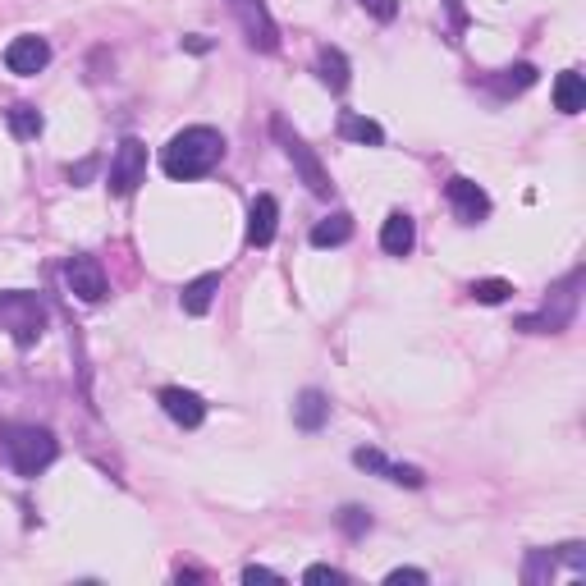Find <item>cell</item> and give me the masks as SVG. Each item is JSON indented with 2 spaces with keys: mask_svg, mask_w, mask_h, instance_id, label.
I'll return each instance as SVG.
<instances>
[{
  "mask_svg": "<svg viewBox=\"0 0 586 586\" xmlns=\"http://www.w3.org/2000/svg\"><path fill=\"white\" fill-rule=\"evenodd\" d=\"M225 5H229V14H234L243 42H248L252 51H261V55L280 51V28H275L266 0H225Z\"/></svg>",
  "mask_w": 586,
  "mask_h": 586,
  "instance_id": "cell-6",
  "label": "cell"
},
{
  "mask_svg": "<svg viewBox=\"0 0 586 586\" xmlns=\"http://www.w3.org/2000/svg\"><path fill=\"white\" fill-rule=\"evenodd\" d=\"M0 330H10L19 348H33L46 330V303L28 289H5L0 293Z\"/></svg>",
  "mask_w": 586,
  "mask_h": 586,
  "instance_id": "cell-3",
  "label": "cell"
},
{
  "mask_svg": "<svg viewBox=\"0 0 586 586\" xmlns=\"http://www.w3.org/2000/svg\"><path fill=\"white\" fill-rule=\"evenodd\" d=\"M275 229H280V202H275L271 193H261L248 211V243L252 248H271Z\"/></svg>",
  "mask_w": 586,
  "mask_h": 586,
  "instance_id": "cell-13",
  "label": "cell"
},
{
  "mask_svg": "<svg viewBox=\"0 0 586 586\" xmlns=\"http://www.w3.org/2000/svg\"><path fill=\"white\" fill-rule=\"evenodd\" d=\"M243 582H280V573H271V568H261V564H248L243 568Z\"/></svg>",
  "mask_w": 586,
  "mask_h": 586,
  "instance_id": "cell-30",
  "label": "cell"
},
{
  "mask_svg": "<svg viewBox=\"0 0 586 586\" xmlns=\"http://www.w3.org/2000/svg\"><path fill=\"white\" fill-rule=\"evenodd\" d=\"M216 289H220V275H197L193 284H184V293H179V303H184L188 316H207L211 303H216Z\"/></svg>",
  "mask_w": 586,
  "mask_h": 586,
  "instance_id": "cell-17",
  "label": "cell"
},
{
  "mask_svg": "<svg viewBox=\"0 0 586 586\" xmlns=\"http://www.w3.org/2000/svg\"><path fill=\"white\" fill-rule=\"evenodd\" d=\"M348 239H353V216L348 211H335V216H326L312 229V248H339Z\"/></svg>",
  "mask_w": 586,
  "mask_h": 586,
  "instance_id": "cell-20",
  "label": "cell"
},
{
  "mask_svg": "<svg viewBox=\"0 0 586 586\" xmlns=\"http://www.w3.org/2000/svg\"><path fill=\"white\" fill-rule=\"evenodd\" d=\"M358 5L371 14V19H380V23H394V19H399V0H358Z\"/></svg>",
  "mask_w": 586,
  "mask_h": 586,
  "instance_id": "cell-26",
  "label": "cell"
},
{
  "mask_svg": "<svg viewBox=\"0 0 586 586\" xmlns=\"http://www.w3.org/2000/svg\"><path fill=\"white\" fill-rule=\"evenodd\" d=\"M316 78H321L330 92H344L348 87V60L339 46H321V51H316Z\"/></svg>",
  "mask_w": 586,
  "mask_h": 586,
  "instance_id": "cell-18",
  "label": "cell"
},
{
  "mask_svg": "<svg viewBox=\"0 0 586 586\" xmlns=\"http://www.w3.org/2000/svg\"><path fill=\"white\" fill-rule=\"evenodd\" d=\"M65 284L83 298V303H101V298H106V271H101V261L87 257V252L65 261Z\"/></svg>",
  "mask_w": 586,
  "mask_h": 586,
  "instance_id": "cell-10",
  "label": "cell"
},
{
  "mask_svg": "<svg viewBox=\"0 0 586 586\" xmlns=\"http://www.w3.org/2000/svg\"><path fill=\"white\" fill-rule=\"evenodd\" d=\"M532 83H536V65H513V69H504L490 87H495L500 97H513V92H527Z\"/></svg>",
  "mask_w": 586,
  "mask_h": 586,
  "instance_id": "cell-22",
  "label": "cell"
},
{
  "mask_svg": "<svg viewBox=\"0 0 586 586\" xmlns=\"http://www.w3.org/2000/svg\"><path fill=\"white\" fill-rule=\"evenodd\" d=\"M339 527H344V536L362 541V536L371 532V513H367V509H358V504H348V509H339Z\"/></svg>",
  "mask_w": 586,
  "mask_h": 586,
  "instance_id": "cell-24",
  "label": "cell"
},
{
  "mask_svg": "<svg viewBox=\"0 0 586 586\" xmlns=\"http://www.w3.org/2000/svg\"><path fill=\"white\" fill-rule=\"evenodd\" d=\"M142 179H147V147H142V138H124L120 147H115L106 188L115 197H129V193H138Z\"/></svg>",
  "mask_w": 586,
  "mask_h": 586,
  "instance_id": "cell-7",
  "label": "cell"
},
{
  "mask_svg": "<svg viewBox=\"0 0 586 586\" xmlns=\"http://www.w3.org/2000/svg\"><path fill=\"white\" fill-rule=\"evenodd\" d=\"M472 298L486 303V307H500V303H509L513 298V284L509 280H477L472 284Z\"/></svg>",
  "mask_w": 586,
  "mask_h": 586,
  "instance_id": "cell-23",
  "label": "cell"
},
{
  "mask_svg": "<svg viewBox=\"0 0 586 586\" xmlns=\"http://www.w3.org/2000/svg\"><path fill=\"white\" fill-rule=\"evenodd\" d=\"M559 559H564L573 573H586V550H582L577 541H573V545H559Z\"/></svg>",
  "mask_w": 586,
  "mask_h": 586,
  "instance_id": "cell-28",
  "label": "cell"
},
{
  "mask_svg": "<svg viewBox=\"0 0 586 586\" xmlns=\"http://www.w3.org/2000/svg\"><path fill=\"white\" fill-rule=\"evenodd\" d=\"M545 577H554V554L550 550H532V559H527V568H522V582H545Z\"/></svg>",
  "mask_w": 586,
  "mask_h": 586,
  "instance_id": "cell-25",
  "label": "cell"
},
{
  "mask_svg": "<svg viewBox=\"0 0 586 586\" xmlns=\"http://www.w3.org/2000/svg\"><path fill=\"white\" fill-rule=\"evenodd\" d=\"M303 582H330V586H339V582H348V577L339 573V568H330V564H312L303 573Z\"/></svg>",
  "mask_w": 586,
  "mask_h": 586,
  "instance_id": "cell-27",
  "label": "cell"
},
{
  "mask_svg": "<svg viewBox=\"0 0 586 586\" xmlns=\"http://www.w3.org/2000/svg\"><path fill=\"white\" fill-rule=\"evenodd\" d=\"M586 106V78L577 69H564V74L554 78V110L559 115H577Z\"/></svg>",
  "mask_w": 586,
  "mask_h": 586,
  "instance_id": "cell-16",
  "label": "cell"
},
{
  "mask_svg": "<svg viewBox=\"0 0 586 586\" xmlns=\"http://www.w3.org/2000/svg\"><path fill=\"white\" fill-rule=\"evenodd\" d=\"M353 463H358L362 472H376V477L394 481V486H408V490L426 486L422 467H408V463H390V458L380 454V449H358V454H353Z\"/></svg>",
  "mask_w": 586,
  "mask_h": 586,
  "instance_id": "cell-11",
  "label": "cell"
},
{
  "mask_svg": "<svg viewBox=\"0 0 586 586\" xmlns=\"http://www.w3.org/2000/svg\"><path fill=\"white\" fill-rule=\"evenodd\" d=\"M293 422H298V431H321L330 422V399L321 390H303L293 403Z\"/></svg>",
  "mask_w": 586,
  "mask_h": 586,
  "instance_id": "cell-15",
  "label": "cell"
},
{
  "mask_svg": "<svg viewBox=\"0 0 586 586\" xmlns=\"http://www.w3.org/2000/svg\"><path fill=\"white\" fill-rule=\"evenodd\" d=\"M445 197L449 207H454V216L463 220V225H481V220L490 216V197L481 184H472V179H463V174H454L445 184Z\"/></svg>",
  "mask_w": 586,
  "mask_h": 586,
  "instance_id": "cell-9",
  "label": "cell"
},
{
  "mask_svg": "<svg viewBox=\"0 0 586 586\" xmlns=\"http://www.w3.org/2000/svg\"><path fill=\"white\" fill-rule=\"evenodd\" d=\"M417 243V220L408 211H390L385 225H380V248L390 252V257H408Z\"/></svg>",
  "mask_w": 586,
  "mask_h": 586,
  "instance_id": "cell-14",
  "label": "cell"
},
{
  "mask_svg": "<svg viewBox=\"0 0 586 586\" xmlns=\"http://www.w3.org/2000/svg\"><path fill=\"white\" fill-rule=\"evenodd\" d=\"M0 449H5V458H10V467L19 477L46 472L55 463V454H60V445H55V435L46 426H10L0 435Z\"/></svg>",
  "mask_w": 586,
  "mask_h": 586,
  "instance_id": "cell-2",
  "label": "cell"
},
{
  "mask_svg": "<svg viewBox=\"0 0 586 586\" xmlns=\"http://www.w3.org/2000/svg\"><path fill=\"white\" fill-rule=\"evenodd\" d=\"M577 289H582V266H573L568 280L554 289V303H545L536 316H518L513 330H522V335H559V330H568L577 316Z\"/></svg>",
  "mask_w": 586,
  "mask_h": 586,
  "instance_id": "cell-4",
  "label": "cell"
},
{
  "mask_svg": "<svg viewBox=\"0 0 586 586\" xmlns=\"http://www.w3.org/2000/svg\"><path fill=\"white\" fill-rule=\"evenodd\" d=\"M385 582H390V586H403V582H408V586H422V582H426V573H422V568H394V573L385 577Z\"/></svg>",
  "mask_w": 586,
  "mask_h": 586,
  "instance_id": "cell-29",
  "label": "cell"
},
{
  "mask_svg": "<svg viewBox=\"0 0 586 586\" xmlns=\"http://www.w3.org/2000/svg\"><path fill=\"white\" fill-rule=\"evenodd\" d=\"M5 120H10V133H14L19 142H33L37 133L46 129L42 110H37V106H28V101H19V106H10V110H5Z\"/></svg>",
  "mask_w": 586,
  "mask_h": 586,
  "instance_id": "cell-21",
  "label": "cell"
},
{
  "mask_svg": "<svg viewBox=\"0 0 586 586\" xmlns=\"http://www.w3.org/2000/svg\"><path fill=\"white\" fill-rule=\"evenodd\" d=\"M449 10H454V19H458V0H449Z\"/></svg>",
  "mask_w": 586,
  "mask_h": 586,
  "instance_id": "cell-32",
  "label": "cell"
},
{
  "mask_svg": "<svg viewBox=\"0 0 586 586\" xmlns=\"http://www.w3.org/2000/svg\"><path fill=\"white\" fill-rule=\"evenodd\" d=\"M339 138L362 142V147H380V142H385V129H380L376 120H367V115H353V110H344V115H339Z\"/></svg>",
  "mask_w": 586,
  "mask_h": 586,
  "instance_id": "cell-19",
  "label": "cell"
},
{
  "mask_svg": "<svg viewBox=\"0 0 586 586\" xmlns=\"http://www.w3.org/2000/svg\"><path fill=\"white\" fill-rule=\"evenodd\" d=\"M92 170H97V161H83V165H78V170H69V179H87V174H92Z\"/></svg>",
  "mask_w": 586,
  "mask_h": 586,
  "instance_id": "cell-31",
  "label": "cell"
},
{
  "mask_svg": "<svg viewBox=\"0 0 586 586\" xmlns=\"http://www.w3.org/2000/svg\"><path fill=\"white\" fill-rule=\"evenodd\" d=\"M271 133H275V142H280V147H284V156H289V161H293V170L303 174V184L312 188L316 197H335V184H330L326 165L316 161V152H312V147H307L303 138H298V133L289 129V124L280 120V115H275V120H271Z\"/></svg>",
  "mask_w": 586,
  "mask_h": 586,
  "instance_id": "cell-5",
  "label": "cell"
},
{
  "mask_svg": "<svg viewBox=\"0 0 586 586\" xmlns=\"http://www.w3.org/2000/svg\"><path fill=\"white\" fill-rule=\"evenodd\" d=\"M161 408H165V417H170L174 426H184V431H197V426L207 422V403L197 399L193 390H179V385L161 390Z\"/></svg>",
  "mask_w": 586,
  "mask_h": 586,
  "instance_id": "cell-12",
  "label": "cell"
},
{
  "mask_svg": "<svg viewBox=\"0 0 586 586\" xmlns=\"http://www.w3.org/2000/svg\"><path fill=\"white\" fill-rule=\"evenodd\" d=\"M220 161H225V138H220V129H211V124H193V129L174 133L161 147V170L170 174V179H202V174H211Z\"/></svg>",
  "mask_w": 586,
  "mask_h": 586,
  "instance_id": "cell-1",
  "label": "cell"
},
{
  "mask_svg": "<svg viewBox=\"0 0 586 586\" xmlns=\"http://www.w3.org/2000/svg\"><path fill=\"white\" fill-rule=\"evenodd\" d=\"M46 65H51V42H46V37L23 33L5 46V69H10V74L33 78V74H42Z\"/></svg>",
  "mask_w": 586,
  "mask_h": 586,
  "instance_id": "cell-8",
  "label": "cell"
}]
</instances>
